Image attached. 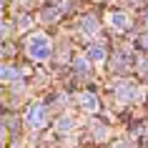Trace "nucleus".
I'll return each instance as SVG.
<instances>
[{"instance_id":"f257e3e1","label":"nucleus","mask_w":148,"mask_h":148,"mask_svg":"<svg viewBox=\"0 0 148 148\" xmlns=\"http://www.w3.org/2000/svg\"><path fill=\"white\" fill-rule=\"evenodd\" d=\"M28 53H30L33 58H38V60L50 58V43H48V38L45 35H33V38L28 40Z\"/></svg>"},{"instance_id":"f03ea898","label":"nucleus","mask_w":148,"mask_h":148,"mask_svg":"<svg viewBox=\"0 0 148 148\" xmlns=\"http://www.w3.org/2000/svg\"><path fill=\"white\" fill-rule=\"evenodd\" d=\"M45 121H48V110H45V106H33L30 110H28V123L33 125V128H43L45 125Z\"/></svg>"},{"instance_id":"7ed1b4c3","label":"nucleus","mask_w":148,"mask_h":148,"mask_svg":"<svg viewBox=\"0 0 148 148\" xmlns=\"http://www.w3.org/2000/svg\"><path fill=\"white\" fill-rule=\"evenodd\" d=\"M133 95H136V88H133L131 83H121V86H118V101L121 103H128Z\"/></svg>"},{"instance_id":"20e7f679","label":"nucleus","mask_w":148,"mask_h":148,"mask_svg":"<svg viewBox=\"0 0 148 148\" xmlns=\"http://www.w3.org/2000/svg\"><path fill=\"white\" fill-rule=\"evenodd\" d=\"M80 103H83V108H86V110H95V108H98V98L90 95V93L80 95Z\"/></svg>"},{"instance_id":"39448f33","label":"nucleus","mask_w":148,"mask_h":148,"mask_svg":"<svg viewBox=\"0 0 148 148\" xmlns=\"http://www.w3.org/2000/svg\"><path fill=\"white\" fill-rule=\"evenodd\" d=\"M110 23L116 25L118 30H123V28H128V18H125L123 13H113V15H110Z\"/></svg>"},{"instance_id":"423d86ee","label":"nucleus","mask_w":148,"mask_h":148,"mask_svg":"<svg viewBox=\"0 0 148 148\" xmlns=\"http://www.w3.org/2000/svg\"><path fill=\"white\" fill-rule=\"evenodd\" d=\"M10 78H18V70L10 65H0V80H10Z\"/></svg>"},{"instance_id":"0eeeda50","label":"nucleus","mask_w":148,"mask_h":148,"mask_svg":"<svg viewBox=\"0 0 148 148\" xmlns=\"http://www.w3.org/2000/svg\"><path fill=\"white\" fill-rule=\"evenodd\" d=\"M88 55H90V60H103L106 58V50H103V45H93L88 50Z\"/></svg>"},{"instance_id":"6e6552de","label":"nucleus","mask_w":148,"mask_h":148,"mask_svg":"<svg viewBox=\"0 0 148 148\" xmlns=\"http://www.w3.org/2000/svg\"><path fill=\"white\" fill-rule=\"evenodd\" d=\"M83 30H86V33H95V30H98L95 18H86V20H83Z\"/></svg>"},{"instance_id":"1a4fd4ad","label":"nucleus","mask_w":148,"mask_h":148,"mask_svg":"<svg viewBox=\"0 0 148 148\" xmlns=\"http://www.w3.org/2000/svg\"><path fill=\"white\" fill-rule=\"evenodd\" d=\"M58 128H60V131H70V128H73V118H70V116H63L60 123H58Z\"/></svg>"},{"instance_id":"9d476101","label":"nucleus","mask_w":148,"mask_h":148,"mask_svg":"<svg viewBox=\"0 0 148 148\" xmlns=\"http://www.w3.org/2000/svg\"><path fill=\"white\" fill-rule=\"evenodd\" d=\"M143 78L148 80V63H143Z\"/></svg>"},{"instance_id":"9b49d317","label":"nucleus","mask_w":148,"mask_h":148,"mask_svg":"<svg viewBox=\"0 0 148 148\" xmlns=\"http://www.w3.org/2000/svg\"><path fill=\"white\" fill-rule=\"evenodd\" d=\"M0 140H3V128H0Z\"/></svg>"},{"instance_id":"f8f14e48","label":"nucleus","mask_w":148,"mask_h":148,"mask_svg":"<svg viewBox=\"0 0 148 148\" xmlns=\"http://www.w3.org/2000/svg\"><path fill=\"white\" fill-rule=\"evenodd\" d=\"M143 45H146V48H148V40H146V43H143Z\"/></svg>"},{"instance_id":"ddd939ff","label":"nucleus","mask_w":148,"mask_h":148,"mask_svg":"<svg viewBox=\"0 0 148 148\" xmlns=\"http://www.w3.org/2000/svg\"><path fill=\"white\" fill-rule=\"evenodd\" d=\"M0 5H3V0H0Z\"/></svg>"}]
</instances>
